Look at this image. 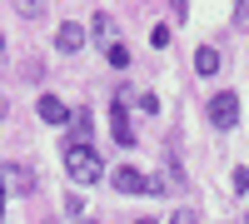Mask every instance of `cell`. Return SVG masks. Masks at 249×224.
<instances>
[{
  "instance_id": "cell-15",
  "label": "cell",
  "mask_w": 249,
  "mask_h": 224,
  "mask_svg": "<svg viewBox=\"0 0 249 224\" xmlns=\"http://www.w3.org/2000/svg\"><path fill=\"white\" fill-rule=\"evenodd\" d=\"M0 45H5V40H0Z\"/></svg>"
},
{
  "instance_id": "cell-9",
  "label": "cell",
  "mask_w": 249,
  "mask_h": 224,
  "mask_svg": "<svg viewBox=\"0 0 249 224\" xmlns=\"http://www.w3.org/2000/svg\"><path fill=\"white\" fill-rule=\"evenodd\" d=\"M105 60H110L115 70H124V65H130V50H124L120 40H110V45H105Z\"/></svg>"
},
{
  "instance_id": "cell-3",
  "label": "cell",
  "mask_w": 249,
  "mask_h": 224,
  "mask_svg": "<svg viewBox=\"0 0 249 224\" xmlns=\"http://www.w3.org/2000/svg\"><path fill=\"white\" fill-rule=\"evenodd\" d=\"M234 120H239V95H230V90L214 95V100H210V125H214V130H230Z\"/></svg>"
},
{
  "instance_id": "cell-4",
  "label": "cell",
  "mask_w": 249,
  "mask_h": 224,
  "mask_svg": "<svg viewBox=\"0 0 249 224\" xmlns=\"http://www.w3.org/2000/svg\"><path fill=\"white\" fill-rule=\"evenodd\" d=\"M0 185L15 190V194H30V190H35V174H30L25 165H0Z\"/></svg>"
},
{
  "instance_id": "cell-11",
  "label": "cell",
  "mask_w": 249,
  "mask_h": 224,
  "mask_svg": "<svg viewBox=\"0 0 249 224\" xmlns=\"http://www.w3.org/2000/svg\"><path fill=\"white\" fill-rule=\"evenodd\" d=\"M150 45H155V50H164V45H170V30L155 25V30H150Z\"/></svg>"
},
{
  "instance_id": "cell-1",
  "label": "cell",
  "mask_w": 249,
  "mask_h": 224,
  "mask_svg": "<svg viewBox=\"0 0 249 224\" xmlns=\"http://www.w3.org/2000/svg\"><path fill=\"white\" fill-rule=\"evenodd\" d=\"M65 174L75 179V185H95V179H100V155H95L90 145L65 150Z\"/></svg>"
},
{
  "instance_id": "cell-5",
  "label": "cell",
  "mask_w": 249,
  "mask_h": 224,
  "mask_svg": "<svg viewBox=\"0 0 249 224\" xmlns=\"http://www.w3.org/2000/svg\"><path fill=\"white\" fill-rule=\"evenodd\" d=\"M40 120H45V125H70V105H65V100H60V95H40Z\"/></svg>"
},
{
  "instance_id": "cell-10",
  "label": "cell",
  "mask_w": 249,
  "mask_h": 224,
  "mask_svg": "<svg viewBox=\"0 0 249 224\" xmlns=\"http://www.w3.org/2000/svg\"><path fill=\"white\" fill-rule=\"evenodd\" d=\"M95 35H100V40H105V45H110V15H105V10L95 15Z\"/></svg>"
},
{
  "instance_id": "cell-7",
  "label": "cell",
  "mask_w": 249,
  "mask_h": 224,
  "mask_svg": "<svg viewBox=\"0 0 249 224\" xmlns=\"http://www.w3.org/2000/svg\"><path fill=\"white\" fill-rule=\"evenodd\" d=\"M110 130H115V139H120V145H135V130H130V110H124V105H115V115H110Z\"/></svg>"
},
{
  "instance_id": "cell-6",
  "label": "cell",
  "mask_w": 249,
  "mask_h": 224,
  "mask_svg": "<svg viewBox=\"0 0 249 224\" xmlns=\"http://www.w3.org/2000/svg\"><path fill=\"white\" fill-rule=\"evenodd\" d=\"M55 50H60V55H75V50H85V30H80L75 20H65V25L55 30Z\"/></svg>"
},
{
  "instance_id": "cell-8",
  "label": "cell",
  "mask_w": 249,
  "mask_h": 224,
  "mask_svg": "<svg viewBox=\"0 0 249 224\" xmlns=\"http://www.w3.org/2000/svg\"><path fill=\"white\" fill-rule=\"evenodd\" d=\"M195 70H199V75H214V70H219V50H214V45H199V50H195Z\"/></svg>"
},
{
  "instance_id": "cell-2",
  "label": "cell",
  "mask_w": 249,
  "mask_h": 224,
  "mask_svg": "<svg viewBox=\"0 0 249 224\" xmlns=\"http://www.w3.org/2000/svg\"><path fill=\"white\" fill-rule=\"evenodd\" d=\"M110 179H115V190H124V194H164V190H160V185H150V179H144L135 165H120Z\"/></svg>"
},
{
  "instance_id": "cell-13",
  "label": "cell",
  "mask_w": 249,
  "mask_h": 224,
  "mask_svg": "<svg viewBox=\"0 0 249 224\" xmlns=\"http://www.w3.org/2000/svg\"><path fill=\"white\" fill-rule=\"evenodd\" d=\"M0 224H5V185H0Z\"/></svg>"
},
{
  "instance_id": "cell-12",
  "label": "cell",
  "mask_w": 249,
  "mask_h": 224,
  "mask_svg": "<svg viewBox=\"0 0 249 224\" xmlns=\"http://www.w3.org/2000/svg\"><path fill=\"white\" fill-rule=\"evenodd\" d=\"M170 224H199V214H195V209H175V219H170Z\"/></svg>"
},
{
  "instance_id": "cell-14",
  "label": "cell",
  "mask_w": 249,
  "mask_h": 224,
  "mask_svg": "<svg viewBox=\"0 0 249 224\" xmlns=\"http://www.w3.org/2000/svg\"><path fill=\"white\" fill-rule=\"evenodd\" d=\"M140 224H155V219H140Z\"/></svg>"
}]
</instances>
